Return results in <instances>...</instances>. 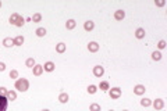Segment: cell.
Segmentation results:
<instances>
[{
    "label": "cell",
    "instance_id": "cell-21",
    "mask_svg": "<svg viewBox=\"0 0 167 111\" xmlns=\"http://www.w3.org/2000/svg\"><path fill=\"white\" fill-rule=\"evenodd\" d=\"M24 24H25V18L24 17H21V15H18V18H17V22L14 24L15 26H22Z\"/></svg>",
    "mask_w": 167,
    "mask_h": 111
},
{
    "label": "cell",
    "instance_id": "cell-32",
    "mask_svg": "<svg viewBox=\"0 0 167 111\" xmlns=\"http://www.w3.org/2000/svg\"><path fill=\"white\" fill-rule=\"evenodd\" d=\"M154 4H156V6H159V7H163V6L166 4V3H164V2H163V0H162V2H154Z\"/></svg>",
    "mask_w": 167,
    "mask_h": 111
},
{
    "label": "cell",
    "instance_id": "cell-35",
    "mask_svg": "<svg viewBox=\"0 0 167 111\" xmlns=\"http://www.w3.org/2000/svg\"><path fill=\"white\" fill-rule=\"evenodd\" d=\"M0 7H2V2H0Z\"/></svg>",
    "mask_w": 167,
    "mask_h": 111
},
{
    "label": "cell",
    "instance_id": "cell-27",
    "mask_svg": "<svg viewBox=\"0 0 167 111\" xmlns=\"http://www.w3.org/2000/svg\"><path fill=\"white\" fill-rule=\"evenodd\" d=\"M17 18H18V14H17V13L11 14V15H10V22H11V24H13V25H14V24L17 22Z\"/></svg>",
    "mask_w": 167,
    "mask_h": 111
},
{
    "label": "cell",
    "instance_id": "cell-22",
    "mask_svg": "<svg viewBox=\"0 0 167 111\" xmlns=\"http://www.w3.org/2000/svg\"><path fill=\"white\" fill-rule=\"evenodd\" d=\"M32 21H34V22H40V19H42V15H40L39 13H36V14H34V15H32Z\"/></svg>",
    "mask_w": 167,
    "mask_h": 111
},
{
    "label": "cell",
    "instance_id": "cell-24",
    "mask_svg": "<svg viewBox=\"0 0 167 111\" xmlns=\"http://www.w3.org/2000/svg\"><path fill=\"white\" fill-rule=\"evenodd\" d=\"M150 104H152V101H150L149 99H142L141 100V106L142 107H149Z\"/></svg>",
    "mask_w": 167,
    "mask_h": 111
},
{
    "label": "cell",
    "instance_id": "cell-14",
    "mask_svg": "<svg viewBox=\"0 0 167 111\" xmlns=\"http://www.w3.org/2000/svg\"><path fill=\"white\" fill-rule=\"evenodd\" d=\"M7 100H11V101H13V100H15V99H17V93H15L14 92V90H9V92H7Z\"/></svg>",
    "mask_w": 167,
    "mask_h": 111
},
{
    "label": "cell",
    "instance_id": "cell-25",
    "mask_svg": "<svg viewBox=\"0 0 167 111\" xmlns=\"http://www.w3.org/2000/svg\"><path fill=\"white\" fill-rule=\"evenodd\" d=\"M99 88H100V90H109V89H110V86H109V82H100Z\"/></svg>",
    "mask_w": 167,
    "mask_h": 111
},
{
    "label": "cell",
    "instance_id": "cell-9",
    "mask_svg": "<svg viewBox=\"0 0 167 111\" xmlns=\"http://www.w3.org/2000/svg\"><path fill=\"white\" fill-rule=\"evenodd\" d=\"M153 107L156 110H162L163 107H164V101H163L162 99H156V100L153 101Z\"/></svg>",
    "mask_w": 167,
    "mask_h": 111
},
{
    "label": "cell",
    "instance_id": "cell-18",
    "mask_svg": "<svg viewBox=\"0 0 167 111\" xmlns=\"http://www.w3.org/2000/svg\"><path fill=\"white\" fill-rule=\"evenodd\" d=\"M3 46H6V47H11V46H14V40L11 38H6L4 40H3Z\"/></svg>",
    "mask_w": 167,
    "mask_h": 111
},
{
    "label": "cell",
    "instance_id": "cell-29",
    "mask_svg": "<svg viewBox=\"0 0 167 111\" xmlns=\"http://www.w3.org/2000/svg\"><path fill=\"white\" fill-rule=\"evenodd\" d=\"M96 90H97V88H96L95 85H89V88H88V93L93 94V93H96Z\"/></svg>",
    "mask_w": 167,
    "mask_h": 111
},
{
    "label": "cell",
    "instance_id": "cell-16",
    "mask_svg": "<svg viewBox=\"0 0 167 111\" xmlns=\"http://www.w3.org/2000/svg\"><path fill=\"white\" fill-rule=\"evenodd\" d=\"M68 94L67 93H60V96H59V101L60 103H63V104H66V103L68 101Z\"/></svg>",
    "mask_w": 167,
    "mask_h": 111
},
{
    "label": "cell",
    "instance_id": "cell-37",
    "mask_svg": "<svg viewBox=\"0 0 167 111\" xmlns=\"http://www.w3.org/2000/svg\"><path fill=\"white\" fill-rule=\"evenodd\" d=\"M110 111H113V110H110Z\"/></svg>",
    "mask_w": 167,
    "mask_h": 111
},
{
    "label": "cell",
    "instance_id": "cell-28",
    "mask_svg": "<svg viewBox=\"0 0 167 111\" xmlns=\"http://www.w3.org/2000/svg\"><path fill=\"white\" fill-rule=\"evenodd\" d=\"M10 78L11 79H17L18 78V71L17 70H11L10 71Z\"/></svg>",
    "mask_w": 167,
    "mask_h": 111
},
{
    "label": "cell",
    "instance_id": "cell-11",
    "mask_svg": "<svg viewBox=\"0 0 167 111\" xmlns=\"http://www.w3.org/2000/svg\"><path fill=\"white\" fill-rule=\"evenodd\" d=\"M93 28H95V22H93V21H86L84 24V29L86 31V32H91Z\"/></svg>",
    "mask_w": 167,
    "mask_h": 111
},
{
    "label": "cell",
    "instance_id": "cell-23",
    "mask_svg": "<svg viewBox=\"0 0 167 111\" xmlns=\"http://www.w3.org/2000/svg\"><path fill=\"white\" fill-rule=\"evenodd\" d=\"M25 65H27V67H31V68H34V67H35V60H34V58H27Z\"/></svg>",
    "mask_w": 167,
    "mask_h": 111
},
{
    "label": "cell",
    "instance_id": "cell-15",
    "mask_svg": "<svg viewBox=\"0 0 167 111\" xmlns=\"http://www.w3.org/2000/svg\"><path fill=\"white\" fill-rule=\"evenodd\" d=\"M66 49H67V46L64 45V43H57V45H56V51H57V53H64Z\"/></svg>",
    "mask_w": 167,
    "mask_h": 111
},
{
    "label": "cell",
    "instance_id": "cell-7",
    "mask_svg": "<svg viewBox=\"0 0 167 111\" xmlns=\"http://www.w3.org/2000/svg\"><path fill=\"white\" fill-rule=\"evenodd\" d=\"M145 90H146V89H145L144 85H137L135 88H134V93L138 94V96H142V94L145 93Z\"/></svg>",
    "mask_w": 167,
    "mask_h": 111
},
{
    "label": "cell",
    "instance_id": "cell-2",
    "mask_svg": "<svg viewBox=\"0 0 167 111\" xmlns=\"http://www.w3.org/2000/svg\"><path fill=\"white\" fill-rule=\"evenodd\" d=\"M7 106H9V100H7V97L0 94V111H6Z\"/></svg>",
    "mask_w": 167,
    "mask_h": 111
},
{
    "label": "cell",
    "instance_id": "cell-13",
    "mask_svg": "<svg viewBox=\"0 0 167 111\" xmlns=\"http://www.w3.org/2000/svg\"><path fill=\"white\" fill-rule=\"evenodd\" d=\"M124 17H125V13L123 10H117L116 13H114V18L117 19V21H121V19H124Z\"/></svg>",
    "mask_w": 167,
    "mask_h": 111
},
{
    "label": "cell",
    "instance_id": "cell-20",
    "mask_svg": "<svg viewBox=\"0 0 167 111\" xmlns=\"http://www.w3.org/2000/svg\"><path fill=\"white\" fill-rule=\"evenodd\" d=\"M152 58L154 61H160L162 60V53H160V51H153V53H152Z\"/></svg>",
    "mask_w": 167,
    "mask_h": 111
},
{
    "label": "cell",
    "instance_id": "cell-6",
    "mask_svg": "<svg viewBox=\"0 0 167 111\" xmlns=\"http://www.w3.org/2000/svg\"><path fill=\"white\" fill-rule=\"evenodd\" d=\"M32 72H34L35 77H39V75H42V72H43V67L39 65V64H35V67L32 68Z\"/></svg>",
    "mask_w": 167,
    "mask_h": 111
},
{
    "label": "cell",
    "instance_id": "cell-8",
    "mask_svg": "<svg viewBox=\"0 0 167 111\" xmlns=\"http://www.w3.org/2000/svg\"><path fill=\"white\" fill-rule=\"evenodd\" d=\"M88 50L91 51V53H96V51L99 50V45H97L96 42H89V45H88Z\"/></svg>",
    "mask_w": 167,
    "mask_h": 111
},
{
    "label": "cell",
    "instance_id": "cell-3",
    "mask_svg": "<svg viewBox=\"0 0 167 111\" xmlns=\"http://www.w3.org/2000/svg\"><path fill=\"white\" fill-rule=\"evenodd\" d=\"M103 74H104V68H103V67H100V65H95V67H93V75H95V77L100 78Z\"/></svg>",
    "mask_w": 167,
    "mask_h": 111
},
{
    "label": "cell",
    "instance_id": "cell-26",
    "mask_svg": "<svg viewBox=\"0 0 167 111\" xmlns=\"http://www.w3.org/2000/svg\"><path fill=\"white\" fill-rule=\"evenodd\" d=\"M89 110L91 111H100V106L97 104V103H92L91 107H89Z\"/></svg>",
    "mask_w": 167,
    "mask_h": 111
},
{
    "label": "cell",
    "instance_id": "cell-33",
    "mask_svg": "<svg viewBox=\"0 0 167 111\" xmlns=\"http://www.w3.org/2000/svg\"><path fill=\"white\" fill-rule=\"evenodd\" d=\"M4 70H6V64L4 63H0V72H3Z\"/></svg>",
    "mask_w": 167,
    "mask_h": 111
},
{
    "label": "cell",
    "instance_id": "cell-5",
    "mask_svg": "<svg viewBox=\"0 0 167 111\" xmlns=\"http://www.w3.org/2000/svg\"><path fill=\"white\" fill-rule=\"evenodd\" d=\"M43 67V70L45 71H47V72H52V71H54V63L53 61H47V63H45V65H42Z\"/></svg>",
    "mask_w": 167,
    "mask_h": 111
},
{
    "label": "cell",
    "instance_id": "cell-30",
    "mask_svg": "<svg viewBox=\"0 0 167 111\" xmlns=\"http://www.w3.org/2000/svg\"><path fill=\"white\" fill-rule=\"evenodd\" d=\"M7 92H9V90L6 88H0V94H2V96H7Z\"/></svg>",
    "mask_w": 167,
    "mask_h": 111
},
{
    "label": "cell",
    "instance_id": "cell-1",
    "mask_svg": "<svg viewBox=\"0 0 167 111\" xmlns=\"http://www.w3.org/2000/svg\"><path fill=\"white\" fill-rule=\"evenodd\" d=\"M29 88V82H28V79L25 78H20L15 81V89L20 90V92H25Z\"/></svg>",
    "mask_w": 167,
    "mask_h": 111
},
{
    "label": "cell",
    "instance_id": "cell-36",
    "mask_svg": "<svg viewBox=\"0 0 167 111\" xmlns=\"http://www.w3.org/2000/svg\"><path fill=\"white\" fill-rule=\"evenodd\" d=\"M123 111H128V110H123Z\"/></svg>",
    "mask_w": 167,
    "mask_h": 111
},
{
    "label": "cell",
    "instance_id": "cell-17",
    "mask_svg": "<svg viewBox=\"0 0 167 111\" xmlns=\"http://www.w3.org/2000/svg\"><path fill=\"white\" fill-rule=\"evenodd\" d=\"M75 25H77V22L74 21V19H68V21L66 22V28H67V29H74V28H75Z\"/></svg>",
    "mask_w": 167,
    "mask_h": 111
},
{
    "label": "cell",
    "instance_id": "cell-34",
    "mask_svg": "<svg viewBox=\"0 0 167 111\" xmlns=\"http://www.w3.org/2000/svg\"><path fill=\"white\" fill-rule=\"evenodd\" d=\"M42 111H49V110H42Z\"/></svg>",
    "mask_w": 167,
    "mask_h": 111
},
{
    "label": "cell",
    "instance_id": "cell-12",
    "mask_svg": "<svg viewBox=\"0 0 167 111\" xmlns=\"http://www.w3.org/2000/svg\"><path fill=\"white\" fill-rule=\"evenodd\" d=\"M13 40H14V46H22L25 39H24V36H21V35H18V36H15Z\"/></svg>",
    "mask_w": 167,
    "mask_h": 111
},
{
    "label": "cell",
    "instance_id": "cell-4",
    "mask_svg": "<svg viewBox=\"0 0 167 111\" xmlns=\"http://www.w3.org/2000/svg\"><path fill=\"white\" fill-rule=\"evenodd\" d=\"M120 96H121V89L120 88L110 89V97H112V99H119Z\"/></svg>",
    "mask_w": 167,
    "mask_h": 111
},
{
    "label": "cell",
    "instance_id": "cell-19",
    "mask_svg": "<svg viewBox=\"0 0 167 111\" xmlns=\"http://www.w3.org/2000/svg\"><path fill=\"white\" fill-rule=\"evenodd\" d=\"M35 33H36V36H39V38H43L45 35H46V29H45V28H38Z\"/></svg>",
    "mask_w": 167,
    "mask_h": 111
},
{
    "label": "cell",
    "instance_id": "cell-10",
    "mask_svg": "<svg viewBox=\"0 0 167 111\" xmlns=\"http://www.w3.org/2000/svg\"><path fill=\"white\" fill-rule=\"evenodd\" d=\"M145 35H146V32H145L144 28H138V29L135 31V38L137 39H144Z\"/></svg>",
    "mask_w": 167,
    "mask_h": 111
},
{
    "label": "cell",
    "instance_id": "cell-31",
    "mask_svg": "<svg viewBox=\"0 0 167 111\" xmlns=\"http://www.w3.org/2000/svg\"><path fill=\"white\" fill-rule=\"evenodd\" d=\"M157 47H159V49H164V47H166V42L160 40V42H159V45H157Z\"/></svg>",
    "mask_w": 167,
    "mask_h": 111
}]
</instances>
